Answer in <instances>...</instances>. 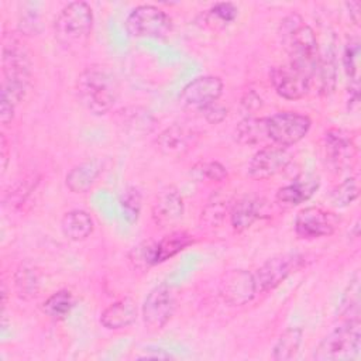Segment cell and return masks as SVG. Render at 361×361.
<instances>
[{
	"label": "cell",
	"instance_id": "obj_1",
	"mask_svg": "<svg viewBox=\"0 0 361 361\" xmlns=\"http://www.w3.org/2000/svg\"><path fill=\"white\" fill-rule=\"evenodd\" d=\"M31 79V58L25 42L17 35H6L3 42V82L0 99L17 106Z\"/></svg>",
	"mask_w": 361,
	"mask_h": 361
},
{
	"label": "cell",
	"instance_id": "obj_2",
	"mask_svg": "<svg viewBox=\"0 0 361 361\" xmlns=\"http://www.w3.org/2000/svg\"><path fill=\"white\" fill-rule=\"evenodd\" d=\"M281 37L289 54V65L307 78H313L319 62V47L314 31L302 23L300 16L290 14L281 24Z\"/></svg>",
	"mask_w": 361,
	"mask_h": 361
},
{
	"label": "cell",
	"instance_id": "obj_3",
	"mask_svg": "<svg viewBox=\"0 0 361 361\" xmlns=\"http://www.w3.org/2000/svg\"><path fill=\"white\" fill-rule=\"evenodd\" d=\"M75 89L79 103L96 116L110 111L118 99L117 80L109 71L97 66L82 71Z\"/></svg>",
	"mask_w": 361,
	"mask_h": 361
},
{
	"label": "cell",
	"instance_id": "obj_4",
	"mask_svg": "<svg viewBox=\"0 0 361 361\" xmlns=\"http://www.w3.org/2000/svg\"><path fill=\"white\" fill-rule=\"evenodd\" d=\"M93 27V13L86 1L66 4L54 23L55 39L68 51L86 45Z\"/></svg>",
	"mask_w": 361,
	"mask_h": 361
},
{
	"label": "cell",
	"instance_id": "obj_5",
	"mask_svg": "<svg viewBox=\"0 0 361 361\" xmlns=\"http://www.w3.org/2000/svg\"><path fill=\"white\" fill-rule=\"evenodd\" d=\"M361 331L358 319H347L330 331L314 348L313 358L317 361L353 360L360 354Z\"/></svg>",
	"mask_w": 361,
	"mask_h": 361
},
{
	"label": "cell",
	"instance_id": "obj_6",
	"mask_svg": "<svg viewBox=\"0 0 361 361\" xmlns=\"http://www.w3.org/2000/svg\"><path fill=\"white\" fill-rule=\"evenodd\" d=\"M310 126V118L298 111H279L265 117L267 138H269L275 145L285 148L305 138Z\"/></svg>",
	"mask_w": 361,
	"mask_h": 361
},
{
	"label": "cell",
	"instance_id": "obj_7",
	"mask_svg": "<svg viewBox=\"0 0 361 361\" xmlns=\"http://www.w3.org/2000/svg\"><path fill=\"white\" fill-rule=\"evenodd\" d=\"M127 32L134 38H165L172 30L171 17L152 4L135 7L126 20Z\"/></svg>",
	"mask_w": 361,
	"mask_h": 361
},
{
	"label": "cell",
	"instance_id": "obj_8",
	"mask_svg": "<svg viewBox=\"0 0 361 361\" xmlns=\"http://www.w3.org/2000/svg\"><path fill=\"white\" fill-rule=\"evenodd\" d=\"M305 264V257L298 252L281 254L267 259L254 274L257 292H269L279 286L289 275L300 269Z\"/></svg>",
	"mask_w": 361,
	"mask_h": 361
},
{
	"label": "cell",
	"instance_id": "obj_9",
	"mask_svg": "<svg viewBox=\"0 0 361 361\" xmlns=\"http://www.w3.org/2000/svg\"><path fill=\"white\" fill-rule=\"evenodd\" d=\"M340 223V217L322 207H305L295 219V233L303 240L331 235Z\"/></svg>",
	"mask_w": 361,
	"mask_h": 361
},
{
	"label": "cell",
	"instance_id": "obj_10",
	"mask_svg": "<svg viewBox=\"0 0 361 361\" xmlns=\"http://www.w3.org/2000/svg\"><path fill=\"white\" fill-rule=\"evenodd\" d=\"M176 300L168 285L155 286L144 300L142 320L151 330L162 329L173 316Z\"/></svg>",
	"mask_w": 361,
	"mask_h": 361
},
{
	"label": "cell",
	"instance_id": "obj_11",
	"mask_svg": "<svg viewBox=\"0 0 361 361\" xmlns=\"http://www.w3.org/2000/svg\"><path fill=\"white\" fill-rule=\"evenodd\" d=\"M197 138L199 133L193 127L173 123L158 134L155 147L168 158H182L196 145Z\"/></svg>",
	"mask_w": 361,
	"mask_h": 361
},
{
	"label": "cell",
	"instance_id": "obj_12",
	"mask_svg": "<svg viewBox=\"0 0 361 361\" xmlns=\"http://www.w3.org/2000/svg\"><path fill=\"white\" fill-rule=\"evenodd\" d=\"M223 93V80L219 76L206 75L189 82L180 92L179 102L183 107L202 110L216 103Z\"/></svg>",
	"mask_w": 361,
	"mask_h": 361
},
{
	"label": "cell",
	"instance_id": "obj_13",
	"mask_svg": "<svg viewBox=\"0 0 361 361\" xmlns=\"http://www.w3.org/2000/svg\"><path fill=\"white\" fill-rule=\"evenodd\" d=\"M324 155L331 169L343 172L353 166L357 148L348 133L340 128H330L324 134Z\"/></svg>",
	"mask_w": 361,
	"mask_h": 361
},
{
	"label": "cell",
	"instance_id": "obj_14",
	"mask_svg": "<svg viewBox=\"0 0 361 361\" xmlns=\"http://www.w3.org/2000/svg\"><path fill=\"white\" fill-rule=\"evenodd\" d=\"M290 161V154L285 147L269 145L257 151L248 162V175L252 179L264 180L282 172Z\"/></svg>",
	"mask_w": 361,
	"mask_h": 361
},
{
	"label": "cell",
	"instance_id": "obj_15",
	"mask_svg": "<svg viewBox=\"0 0 361 361\" xmlns=\"http://www.w3.org/2000/svg\"><path fill=\"white\" fill-rule=\"evenodd\" d=\"M257 285L254 275L245 269H231L220 282V295L231 306H243L254 299Z\"/></svg>",
	"mask_w": 361,
	"mask_h": 361
},
{
	"label": "cell",
	"instance_id": "obj_16",
	"mask_svg": "<svg viewBox=\"0 0 361 361\" xmlns=\"http://www.w3.org/2000/svg\"><path fill=\"white\" fill-rule=\"evenodd\" d=\"M269 78L275 92L288 100H298L305 97L312 82L310 78L292 68L289 63L283 66H275L269 72Z\"/></svg>",
	"mask_w": 361,
	"mask_h": 361
},
{
	"label": "cell",
	"instance_id": "obj_17",
	"mask_svg": "<svg viewBox=\"0 0 361 361\" xmlns=\"http://www.w3.org/2000/svg\"><path fill=\"white\" fill-rule=\"evenodd\" d=\"M183 199L173 186L162 189L152 204V219L159 227H169L183 216Z\"/></svg>",
	"mask_w": 361,
	"mask_h": 361
},
{
	"label": "cell",
	"instance_id": "obj_18",
	"mask_svg": "<svg viewBox=\"0 0 361 361\" xmlns=\"http://www.w3.org/2000/svg\"><path fill=\"white\" fill-rule=\"evenodd\" d=\"M320 186V179L314 173H300L289 185L278 189L276 200L279 203L296 206L309 200Z\"/></svg>",
	"mask_w": 361,
	"mask_h": 361
},
{
	"label": "cell",
	"instance_id": "obj_19",
	"mask_svg": "<svg viewBox=\"0 0 361 361\" xmlns=\"http://www.w3.org/2000/svg\"><path fill=\"white\" fill-rule=\"evenodd\" d=\"M264 210V203L254 195H247L235 200L230 207V221L235 231L241 233L250 228L259 220Z\"/></svg>",
	"mask_w": 361,
	"mask_h": 361
},
{
	"label": "cell",
	"instance_id": "obj_20",
	"mask_svg": "<svg viewBox=\"0 0 361 361\" xmlns=\"http://www.w3.org/2000/svg\"><path fill=\"white\" fill-rule=\"evenodd\" d=\"M137 319V303L131 298H123L109 305L100 316V323L109 330H120L131 326Z\"/></svg>",
	"mask_w": 361,
	"mask_h": 361
},
{
	"label": "cell",
	"instance_id": "obj_21",
	"mask_svg": "<svg viewBox=\"0 0 361 361\" xmlns=\"http://www.w3.org/2000/svg\"><path fill=\"white\" fill-rule=\"evenodd\" d=\"M102 168L103 165L99 159H89L73 166L65 178L68 189L73 193L87 192L102 173Z\"/></svg>",
	"mask_w": 361,
	"mask_h": 361
},
{
	"label": "cell",
	"instance_id": "obj_22",
	"mask_svg": "<svg viewBox=\"0 0 361 361\" xmlns=\"http://www.w3.org/2000/svg\"><path fill=\"white\" fill-rule=\"evenodd\" d=\"M61 228L66 238L72 241H82L93 233L94 223L87 212L75 209L63 214L61 220Z\"/></svg>",
	"mask_w": 361,
	"mask_h": 361
},
{
	"label": "cell",
	"instance_id": "obj_23",
	"mask_svg": "<svg viewBox=\"0 0 361 361\" xmlns=\"http://www.w3.org/2000/svg\"><path fill=\"white\" fill-rule=\"evenodd\" d=\"M193 243V238L189 233L186 231H172L162 237L159 241L154 243V262L161 264L185 248H188Z\"/></svg>",
	"mask_w": 361,
	"mask_h": 361
},
{
	"label": "cell",
	"instance_id": "obj_24",
	"mask_svg": "<svg viewBox=\"0 0 361 361\" xmlns=\"http://www.w3.org/2000/svg\"><path fill=\"white\" fill-rule=\"evenodd\" d=\"M303 331L300 327H289L286 329L275 343L272 348V358L276 361H288L292 360L299 347L302 344Z\"/></svg>",
	"mask_w": 361,
	"mask_h": 361
},
{
	"label": "cell",
	"instance_id": "obj_25",
	"mask_svg": "<svg viewBox=\"0 0 361 361\" xmlns=\"http://www.w3.org/2000/svg\"><path fill=\"white\" fill-rule=\"evenodd\" d=\"M336 75H337V66H336L334 52L333 49H329L324 55L319 56V62L313 75V76H317L319 79L320 94H330L334 90Z\"/></svg>",
	"mask_w": 361,
	"mask_h": 361
},
{
	"label": "cell",
	"instance_id": "obj_26",
	"mask_svg": "<svg viewBox=\"0 0 361 361\" xmlns=\"http://www.w3.org/2000/svg\"><path fill=\"white\" fill-rule=\"evenodd\" d=\"M14 288L21 299H31L39 289V274L28 264L20 265L14 274Z\"/></svg>",
	"mask_w": 361,
	"mask_h": 361
},
{
	"label": "cell",
	"instance_id": "obj_27",
	"mask_svg": "<svg viewBox=\"0 0 361 361\" xmlns=\"http://www.w3.org/2000/svg\"><path fill=\"white\" fill-rule=\"evenodd\" d=\"M154 117L147 110L133 107L130 110L123 111V120L120 124H123L124 131L130 133L131 135H141L149 133L154 128Z\"/></svg>",
	"mask_w": 361,
	"mask_h": 361
},
{
	"label": "cell",
	"instance_id": "obj_28",
	"mask_svg": "<svg viewBox=\"0 0 361 361\" xmlns=\"http://www.w3.org/2000/svg\"><path fill=\"white\" fill-rule=\"evenodd\" d=\"M267 138L265 117H245L235 128V140L244 145H254Z\"/></svg>",
	"mask_w": 361,
	"mask_h": 361
},
{
	"label": "cell",
	"instance_id": "obj_29",
	"mask_svg": "<svg viewBox=\"0 0 361 361\" xmlns=\"http://www.w3.org/2000/svg\"><path fill=\"white\" fill-rule=\"evenodd\" d=\"M73 306H75V299H73L72 293L66 289H61V290H56L55 293H52L42 303V310L51 319L62 320L71 313Z\"/></svg>",
	"mask_w": 361,
	"mask_h": 361
},
{
	"label": "cell",
	"instance_id": "obj_30",
	"mask_svg": "<svg viewBox=\"0 0 361 361\" xmlns=\"http://www.w3.org/2000/svg\"><path fill=\"white\" fill-rule=\"evenodd\" d=\"M237 7L233 3H216L213 7H210L204 16L206 23L214 28H223L233 23L237 17Z\"/></svg>",
	"mask_w": 361,
	"mask_h": 361
},
{
	"label": "cell",
	"instance_id": "obj_31",
	"mask_svg": "<svg viewBox=\"0 0 361 361\" xmlns=\"http://www.w3.org/2000/svg\"><path fill=\"white\" fill-rule=\"evenodd\" d=\"M190 175L196 180H206V182H221L227 178V169L217 161H204L196 164Z\"/></svg>",
	"mask_w": 361,
	"mask_h": 361
},
{
	"label": "cell",
	"instance_id": "obj_32",
	"mask_svg": "<svg viewBox=\"0 0 361 361\" xmlns=\"http://www.w3.org/2000/svg\"><path fill=\"white\" fill-rule=\"evenodd\" d=\"M358 197V185L354 178H348L340 185H337L331 193H330V200L334 206L344 207L353 203Z\"/></svg>",
	"mask_w": 361,
	"mask_h": 361
},
{
	"label": "cell",
	"instance_id": "obj_33",
	"mask_svg": "<svg viewBox=\"0 0 361 361\" xmlns=\"http://www.w3.org/2000/svg\"><path fill=\"white\" fill-rule=\"evenodd\" d=\"M228 212V206L224 200H220V199H214V200H210L204 209L202 210V214H200V220L203 224L209 226V227H219L226 214Z\"/></svg>",
	"mask_w": 361,
	"mask_h": 361
},
{
	"label": "cell",
	"instance_id": "obj_34",
	"mask_svg": "<svg viewBox=\"0 0 361 361\" xmlns=\"http://www.w3.org/2000/svg\"><path fill=\"white\" fill-rule=\"evenodd\" d=\"M358 58H360V42L357 39L350 41L344 49L343 65L347 76L351 82H358Z\"/></svg>",
	"mask_w": 361,
	"mask_h": 361
},
{
	"label": "cell",
	"instance_id": "obj_35",
	"mask_svg": "<svg viewBox=\"0 0 361 361\" xmlns=\"http://www.w3.org/2000/svg\"><path fill=\"white\" fill-rule=\"evenodd\" d=\"M130 261L134 264L135 268H149L155 265L154 262V243L145 241L140 245L134 247L128 255Z\"/></svg>",
	"mask_w": 361,
	"mask_h": 361
},
{
	"label": "cell",
	"instance_id": "obj_36",
	"mask_svg": "<svg viewBox=\"0 0 361 361\" xmlns=\"http://www.w3.org/2000/svg\"><path fill=\"white\" fill-rule=\"evenodd\" d=\"M121 206L124 212L127 213L126 216L133 221L138 217L140 209H141V195L135 188H128L124 190L121 195Z\"/></svg>",
	"mask_w": 361,
	"mask_h": 361
},
{
	"label": "cell",
	"instance_id": "obj_37",
	"mask_svg": "<svg viewBox=\"0 0 361 361\" xmlns=\"http://www.w3.org/2000/svg\"><path fill=\"white\" fill-rule=\"evenodd\" d=\"M358 279L355 278L354 281H351L350 286H348V290L345 292L344 295V300H343V307H344V312L345 313H350L353 314V312L355 314H358ZM353 317H358V316H354Z\"/></svg>",
	"mask_w": 361,
	"mask_h": 361
},
{
	"label": "cell",
	"instance_id": "obj_38",
	"mask_svg": "<svg viewBox=\"0 0 361 361\" xmlns=\"http://www.w3.org/2000/svg\"><path fill=\"white\" fill-rule=\"evenodd\" d=\"M200 111L204 114L206 120H207L210 124H217V123L223 121V120L226 118V116H227V110H226L223 106H220L217 102H216V103H212V104H209V106H206V107L202 109Z\"/></svg>",
	"mask_w": 361,
	"mask_h": 361
},
{
	"label": "cell",
	"instance_id": "obj_39",
	"mask_svg": "<svg viewBox=\"0 0 361 361\" xmlns=\"http://www.w3.org/2000/svg\"><path fill=\"white\" fill-rule=\"evenodd\" d=\"M0 161H1V175H3L8 164V142L4 134L0 135Z\"/></svg>",
	"mask_w": 361,
	"mask_h": 361
},
{
	"label": "cell",
	"instance_id": "obj_40",
	"mask_svg": "<svg viewBox=\"0 0 361 361\" xmlns=\"http://www.w3.org/2000/svg\"><path fill=\"white\" fill-rule=\"evenodd\" d=\"M345 6H347L348 10H350V17L353 18V21H354L355 24H358V23H360V7H361L360 1H350V3H347Z\"/></svg>",
	"mask_w": 361,
	"mask_h": 361
},
{
	"label": "cell",
	"instance_id": "obj_41",
	"mask_svg": "<svg viewBox=\"0 0 361 361\" xmlns=\"http://www.w3.org/2000/svg\"><path fill=\"white\" fill-rule=\"evenodd\" d=\"M171 355L168 353H165L164 350H158L155 353H145L142 355H140V358H169Z\"/></svg>",
	"mask_w": 361,
	"mask_h": 361
},
{
	"label": "cell",
	"instance_id": "obj_42",
	"mask_svg": "<svg viewBox=\"0 0 361 361\" xmlns=\"http://www.w3.org/2000/svg\"><path fill=\"white\" fill-rule=\"evenodd\" d=\"M6 300H7V289L6 285L1 283V307H6Z\"/></svg>",
	"mask_w": 361,
	"mask_h": 361
}]
</instances>
